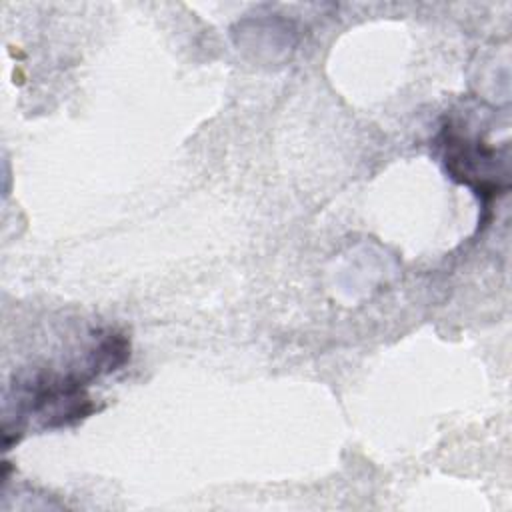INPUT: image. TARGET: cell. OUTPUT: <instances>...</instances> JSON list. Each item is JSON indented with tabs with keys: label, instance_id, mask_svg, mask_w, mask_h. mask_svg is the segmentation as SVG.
Instances as JSON below:
<instances>
[{
	"label": "cell",
	"instance_id": "6da1fadb",
	"mask_svg": "<svg viewBox=\"0 0 512 512\" xmlns=\"http://www.w3.org/2000/svg\"><path fill=\"white\" fill-rule=\"evenodd\" d=\"M438 146L448 176L470 186L484 202L508 188V146L498 150L470 122L448 118L438 134Z\"/></svg>",
	"mask_w": 512,
	"mask_h": 512
}]
</instances>
